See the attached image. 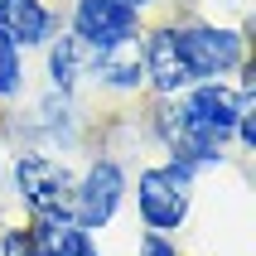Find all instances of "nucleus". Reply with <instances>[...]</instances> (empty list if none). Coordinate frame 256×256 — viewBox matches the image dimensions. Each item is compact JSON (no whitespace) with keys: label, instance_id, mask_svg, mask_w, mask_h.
I'll return each mask as SVG.
<instances>
[{"label":"nucleus","instance_id":"5","mask_svg":"<svg viewBox=\"0 0 256 256\" xmlns=\"http://www.w3.org/2000/svg\"><path fill=\"white\" fill-rule=\"evenodd\" d=\"M136 29H140V10L126 0H78L72 10V34L87 39L92 48H116L136 39Z\"/></svg>","mask_w":256,"mask_h":256},{"label":"nucleus","instance_id":"11","mask_svg":"<svg viewBox=\"0 0 256 256\" xmlns=\"http://www.w3.org/2000/svg\"><path fill=\"white\" fill-rule=\"evenodd\" d=\"M20 72H24L20 68V44L0 29V97H10L14 87H20Z\"/></svg>","mask_w":256,"mask_h":256},{"label":"nucleus","instance_id":"10","mask_svg":"<svg viewBox=\"0 0 256 256\" xmlns=\"http://www.w3.org/2000/svg\"><path fill=\"white\" fill-rule=\"evenodd\" d=\"M97 58H102V48H92L87 39H58L54 44V54H48V68H54V82L58 87H72L82 72H97Z\"/></svg>","mask_w":256,"mask_h":256},{"label":"nucleus","instance_id":"9","mask_svg":"<svg viewBox=\"0 0 256 256\" xmlns=\"http://www.w3.org/2000/svg\"><path fill=\"white\" fill-rule=\"evenodd\" d=\"M0 29H5L14 44L34 48V44L48 39L54 14H48V5H44V0H5V5H0Z\"/></svg>","mask_w":256,"mask_h":256},{"label":"nucleus","instance_id":"2","mask_svg":"<svg viewBox=\"0 0 256 256\" xmlns=\"http://www.w3.org/2000/svg\"><path fill=\"white\" fill-rule=\"evenodd\" d=\"M188 179H194V170L179 164V160L140 174V194H136V203H140V218L155 232H174L188 218Z\"/></svg>","mask_w":256,"mask_h":256},{"label":"nucleus","instance_id":"1","mask_svg":"<svg viewBox=\"0 0 256 256\" xmlns=\"http://www.w3.org/2000/svg\"><path fill=\"white\" fill-rule=\"evenodd\" d=\"M188 97L174 106L179 112V121H184L188 130H198L203 140H213V145H222L237 130V116H242V106L252 102V92H232V87H222V82H194V87H184Z\"/></svg>","mask_w":256,"mask_h":256},{"label":"nucleus","instance_id":"6","mask_svg":"<svg viewBox=\"0 0 256 256\" xmlns=\"http://www.w3.org/2000/svg\"><path fill=\"white\" fill-rule=\"evenodd\" d=\"M14 184H20V198L34 213H68V203H72V174L63 164H54V160H44V155L20 160Z\"/></svg>","mask_w":256,"mask_h":256},{"label":"nucleus","instance_id":"4","mask_svg":"<svg viewBox=\"0 0 256 256\" xmlns=\"http://www.w3.org/2000/svg\"><path fill=\"white\" fill-rule=\"evenodd\" d=\"M121 198H126L121 170H116L112 160H97V164L82 174V184H72V222L87 228V232L106 228L116 218V208H121Z\"/></svg>","mask_w":256,"mask_h":256},{"label":"nucleus","instance_id":"7","mask_svg":"<svg viewBox=\"0 0 256 256\" xmlns=\"http://www.w3.org/2000/svg\"><path fill=\"white\" fill-rule=\"evenodd\" d=\"M140 58H145V78H150V82H155L164 97H174V92L194 87V72H188L184 54H179V39H174V29H155Z\"/></svg>","mask_w":256,"mask_h":256},{"label":"nucleus","instance_id":"3","mask_svg":"<svg viewBox=\"0 0 256 256\" xmlns=\"http://www.w3.org/2000/svg\"><path fill=\"white\" fill-rule=\"evenodd\" d=\"M179 54H184L194 82L203 78H222L242 63V34L237 29H213V24H194V29H174Z\"/></svg>","mask_w":256,"mask_h":256},{"label":"nucleus","instance_id":"14","mask_svg":"<svg viewBox=\"0 0 256 256\" xmlns=\"http://www.w3.org/2000/svg\"><path fill=\"white\" fill-rule=\"evenodd\" d=\"M0 5H5V0H0Z\"/></svg>","mask_w":256,"mask_h":256},{"label":"nucleus","instance_id":"13","mask_svg":"<svg viewBox=\"0 0 256 256\" xmlns=\"http://www.w3.org/2000/svg\"><path fill=\"white\" fill-rule=\"evenodd\" d=\"M126 5H136V10H145V5H155V0H126Z\"/></svg>","mask_w":256,"mask_h":256},{"label":"nucleus","instance_id":"12","mask_svg":"<svg viewBox=\"0 0 256 256\" xmlns=\"http://www.w3.org/2000/svg\"><path fill=\"white\" fill-rule=\"evenodd\" d=\"M140 256H179V252H174L160 232H150V237H140Z\"/></svg>","mask_w":256,"mask_h":256},{"label":"nucleus","instance_id":"8","mask_svg":"<svg viewBox=\"0 0 256 256\" xmlns=\"http://www.w3.org/2000/svg\"><path fill=\"white\" fill-rule=\"evenodd\" d=\"M29 246H34V256H97L87 228H78L72 213H39Z\"/></svg>","mask_w":256,"mask_h":256}]
</instances>
